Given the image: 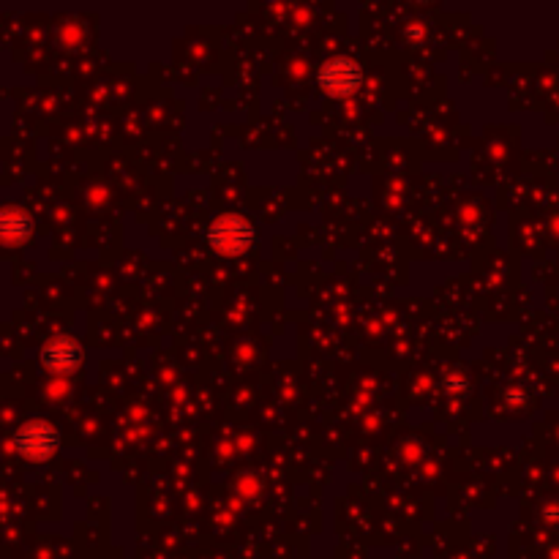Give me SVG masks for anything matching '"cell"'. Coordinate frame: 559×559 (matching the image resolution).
I'll list each match as a JSON object with an SVG mask.
<instances>
[{
	"instance_id": "277c9868",
	"label": "cell",
	"mask_w": 559,
	"mask_h": 559,
	"mask_svg": "<svg viewBox=\"0 0 559 559\" xmlns=\"http://www.w3.org/2000/svg\"><path fill=\"white\" fill-rule=\"evenodd\" d=\"M82 347L71 336H58L41 350V363L52 374H74L82 366Z\"/></svg>"
},
{
	"instance_id": "3957f363",
	"label": "cell",
	"mask_w": 559,
	"mask_h": 559,
	"mask_svg": "<svg viewBox=\"0 0 559 559\" xmlns=\"http://www.w3.org/2000/svg\"><path fill=\"white\" fill-rule=\"evenodd\" d=\"M363 82V69L350 58H333L320 69V85L330 96H352Z\"/></svg>"
},
{
	"instance_id": "5b68a950",
	"label": "cell",
	"mask_w": 559,
	"mask_h": 559,
	"mask_svg": "<svg viewBox=\"0 0 559 559\" xmlns=\"http://www.w3.org/2000/svg\"><path fill=\"white\" fill-rule=\"evenodd\" d=\"M30 232H33V221L25 210H0V240L3 243H25L30 238Z\"/></svg>"
},
{
	"instance_id": "7a4b0ae2",
	"label": "cell",
	"mask_w": 559,
	"mask_h": 559,
	"mask_svg": "<svg viewBox=\"0 0 559 559\" xmlns=\"http://www.w3.org/2000/svg\"><path fill=\"white\" fill-rule=\"evenodd\" d=\"M14 445H17V450H20L28 461H47L58 453L60 434L47 420H28V423L17 431Z\"/></svg>"
},
{
	"instance_id": "6da1fadb",
	"label": "cell",
	"mask_w": 559,
	"mask_h": 559,
	"mask_svg": "<svg viewBox=\"0 0 559 559\" xmlns=\"http://www.w3.org/2000/svg\"><path fill=\"white\" fill-rule=\"evenodd\" d=\"M208 243L224 257H238L254 246V227L238 213H227L208 227Z\"/></svg>"
}]
</instances>
